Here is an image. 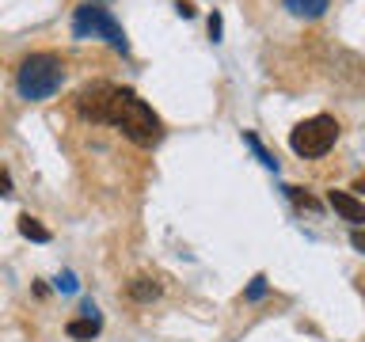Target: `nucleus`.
I'll list each match as a JSON object with an SVG mask.
<instances>
[{
  "mask_svg": "<svg viewBox=\"0 0 365 342\" xmlns=\"http://www.w3.org/2000/svg\"><path fill=\"white\" fill-rule=\"evenodd\" d=\"M244 141H247V148H251V152H255V156L262 160V167H270V171H278V160H274V156L267 152V148H262V141H259V137H255V133H244Z\"/></svg>",
  "mask_w": 365,
  "mask_h": 342,
  "instance_id": "9b49d317",
  "label": "nucleus"
},
{
  "mask_svg": "<svg viewBox=\"0 0 365 342\" xmlns=\"http://www.w3.org/2000/svg\"><path fill=\"white\" fill-rule=\"evenodd\" d=\"M262 296H267V278H262V274H255V278H251V285H247V293H244V301H262Z\"/></svg>",
  "mask_w": 365,
  "mask_h": 342,
  "instance_id": "ddd939ff",
  "label": "nucleus"
},
{
  "mask_svg": "<svg viewBox=\"0 0 365 342\" xmlns=\"http://www.w3.org/2000/svg\"><path fill=\"white\" fill-rule=\"evenodd\" d=\"M73 34L76 38H103V42H110L118 53H130L125 31L118 27V19H114L103 4H80L76 16H73Z\"/></svg>",
  "mask_w": 365,
  "mask_h": 342,
  "instance_id": "7ed1b4c3",
  "label": "nucleus"
},
{
  "mask_svg": "<svg viewBox=\"0 0 365 342\" xmlns=\"http://www.w3.org/2000/svg\"><path fill=\"white\" fill-rule=\"evenodd\" d=\"M76 285H80L76 274H68V270L61 274V278H57V289H61V293H76Z\"/></svg>",
  "mask_w": 365,
  "mask_h": 342,
  "instance_id": "4468645a",
  "label": "nucleus"
},
{
  "mask_svg": "<svg viewBox=\"0 0 365 342\" xmlns=\"http://www.w3.org/2000/svg\"><path fill=\"white\" fill-rule=\"evenodd\" d=\"M221 31H225L221 11H213V16H210V38H213V42H221Z\"/></svg>",
  "mask_w": 365,
  "mask_h": 342,
  "instance_id": "2eb2a0df",
  "label": "nucleus"
},
{
  "mask_svg": "<svg viewBox=\"0 0 365 342\" xmlns=\"http://www.w3.org/2000/svg\"><path fill=\"white\" fill-rule=\"evenodd\" d=\"M61 84H65V61L57 53H31L27 61L19 65V73H16L19 95L31 99V103L50 99Z\"/></svg>",
  "mask_w": 365,
  "mask_h": 342,
  "instance_id": "f03ea898",
  "label": "nucleus"
},
{
  "mask_svg": "<svg viewBox=\"0 0 365 342\" xmlns=\"http://www.w3.org/2000/svg\"><path fill=\"white\" fill-rule=\"evenodd\" d=\"M327 202H331V209H335L342 221H350L354 228H361V224H365V205L354 198V194H346V190H331V194H327Z\"/></svg>",
  "mask_w": 365,
  "mask_h": 342,
  "instance_id": "423d86ee",
  "label": "nucleus"
},
{
  "mask_svg": "<svg viewBox=\"0 0 365 342\" xmlns=\"http://www.w3.org/2000/svg\"><path fill=\"white\" fill-rule=\"evenodd\" d=\"M339 141V122L331 114H316V118H304L297 130L289 133V148L304 160H316V156H327L331 145Z\"/></svg>",
  "mask_w": 365,
  "mask_h": 342,
  "instance_id": "20e7f679",
  "label": "nucleus"
},
{
  "mask_svg": "<svg viewBox=\"0 0 365 342\" xmlns=\"http://www.w3.org/2000/svg\"><path fill=\"white\" fill-rule=\"evenodd\" d=\"M285 8H289L297 19H319L331 8V0H285Z\"/></svg>",
  "mask_w": 365,
  "mask_h": 342,
  "instance_id": "6e6552de",
  "label": "nucleus"
},
{
  "mask_svg": "<svg viewBox=\"0 0 365 342\" xmlns=\"http://www.w3.org/2000/svg\"><path fill=\"white\" fill-rule=\"evenodd\" d=\"M107 95H110V84H88V88L76 95V110H80V118H88V122H103V114H107Z\"/></svg>",
  "mask_w": 365,
  "mask_h": 342,
  "instance_id": "39448f33",
  "label": "nucleus"
},
{
  "mask_svg": "<svg viewBox=\"0 0 365 342\" xmlns=\"http://www.w3.org/2000/svg\"><path fill=\"white\" fill-rule=\"evenodd\" d=\"M125 293H130V301L148 304V301H156V296H160V285L153 278H133L130 285H125Z\"/></svg>",
  "mask_w": 365,
  "mask_h": 342,
  "instance_id": "1a4fd4ad",
  "label": "nucleus"
},
{
  "mask_svg": "<svg viewBox=\"0 0 365 342\" xmlns=\"http://www.w3.org/2000/svg\"><path fill=\"white\" fill-rule=\"evenodd\" d=\"M19 236L34 239V244H50V228H42L31 213H23V217H19Z\"/></svg>",
  "mask_w": 365,
  "mask_h": 342,
  "instance_id": "9d476101",
  "label": "nucleus"
},
{
  "mask_svg": "<svg viewBox=\"0 0 365 342\" xmlns=\"http://www.w3.org/2000/svg\"><path fill=\"white\" fill-rule=\"evenodd\" d=\"M8 194H11V175H8V171H0V198H8Z\"/></svg>",
  "mask_w": 365,
  "mask_h": 342,
  "instance_id": "dca6fc26",
  "label": "nucleus"
},
{
  "mask_svg": "<svg viewBox=\"0 0 365 342\" xmlns=\"http://www.w3.org/2000/svg\"><path fill=\"white\" fill-rule=\"evenodd\" d=\"M103 122L114 125V130H122L137 148H153V145H160V137H164V125H160L156 110L148 107L137 91H130V88H114L110 84Z\"/></svg>",
  "mask_w": 365,
  "mask_h": 342,
  "instance_id": "f257e3e1",
  "label": "nucleus"
},
{
  "mask_svg": "<svg viewBox=\"0 0 365 342\" xmlns=\"http://www.w3.org/2000/svg\"><path fill=\"white\" fill-rule=\"evenodd\" d=\"M285 194H289V198H293L297 205H301V209H319V202L312 198V194H304L301 187H285Z\"/></svg>",
  "mask_w": 365,
  "mask_h": 342,
  "instance_id": "f8f14e48",
  "label": "nucleus"
},
{
  "mask_svg": "<svg viewBox=\"0 0 365 342\" xmlns=\"http://www.w3.org/2000/svg\"><path fill=\"white\" fill-rule=\"evenodd\" d=\"M350 244H354V251H365V239H361V232L354 228V236H350Z\"/></svg>",
  "mask_w": 365,
  "mask_h": 342,
  "instance_id": "f3484780",
  "label": "nucleus"
},
{
  "mask_svg": "<svg viewBox=\"0 0 365 342\" xmlns=\"http://www.w3.org/2000/svg\"><path fill=\"white\" fill-rule=\"evenodd\" d=\"M99 331H103V319H99V312H96V316H80V319H68L65 335H68V338H80V342H84V338H96Z\"/></svg>",
  "mask_w": 365,
  "mask_h": 342,
  "instance_id": "0eeeda50",
  "label": "nucleus"
}]
</instances>
